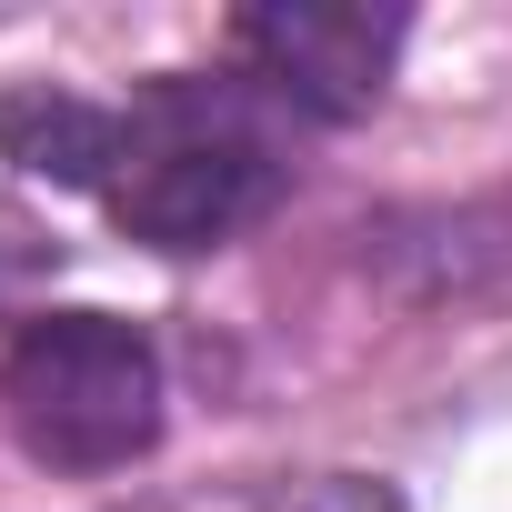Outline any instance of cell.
<instances>
[{
  "label": "cell",
  "instance_id": "obj_5",
  "mask_svg": "<svg viewBox=\"0 0 512 512\" xmlns=\"http://www.w3.org/2000/svg\"><path fill=\"white\" fill-rule=\"evenodd\" d=\"M272 512H392V492H372L352 472H312V482H282Z\"/></svg>",
  "mask_w": 512,
  "mask_h": 512
},
{
  "label": "cell",
  "instance_id": "obj_6",
  "mask_svg": "<svg viewBox=\"0 0 512 512\" xmlns=\"http://www.w3.org/2000/svg\"><path fill=\"white\" fill-rule=\"evenodd\" d=\"M41 272H51V241H41L21 211H0V312H11V302H21Z\"/></svg>",
  "mask_w": 512,
  "mask_h": 512
},
{
  "label": "cell",
  "instance_id": "obj_1",
  "mask_svg": "<svg viewBox=\"0 0 512 512\" xmlns=\"http://www.w3.org/2000/svg\"><path fill=\"white\" fill-rule=\"evenodd\" d=\"M282 131L251 81H151L111 111L101 201L151 251H211L282 201Z\"/></svg>",
  "mask_w": 512,
  "mask_h": 512
},
{
  "label": "cell",
  "instance_id": "obj_4",
  "mask_svg": "<svg viewBox=\"0 0 512 512\" xmlns=\"http://www.w3.org/2000/svg\"><path fill=\"white\" fill-rule=\"evenodd\" d=\"M101 151H111V101H81V91H51V81L0 91V161L101 191Z\"/></svg>",
  "mask_w": 512,
  "mask_h": 512
},
{
  "label": "cell",
  "instance_id": "obj_2",
  "mask_svg": "<svg viewBox=\"0 0 512 512\" xmlns=\"http://www.w3.org/2000/svg\"><path fill=\"white\" fill-rule=\"evenodd\" d=\"M0 422L41 472H131L161 442V352L121 312H31L0 352Z\"/></svg>",
  "mask_w": 512,
  "mask_h": 512
},
{
  "label": "cell",
  "instance_id": "obj_3",
  "mask_svg": "<svg viewBox=\"0 0 512 512\" xmlns=\"http://www.w3.org/2000/svg\"><path fill=\"white\" fill-rule=\"evenodd\" d=\"M241 81L302 111V121H352L382 101L402 61V11H342V0H282V11H241L231 21Z\"/></svg>",
  "mask_w": 512,
  "mask_h": 512
}]
</instances>
